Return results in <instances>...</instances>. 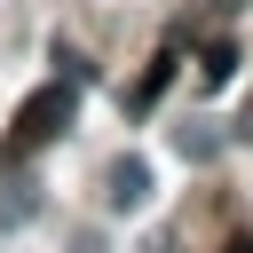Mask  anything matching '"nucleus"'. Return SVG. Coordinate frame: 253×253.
Wrapping results in <instances>:
<instances>
[{"label":"nucleus","instance_id":"obj_7","mask_svg":"<svg viewBox=\"0 0 253 253\" xmlns=\"http://www.w3.org/2000/svg\"><path fill=\"white\" fill-rule=\"evenodd\" d=\"M63 253H111V245H103V229H79V237H71Z\"/></svg>","mask_w":253,"mask_h":253},{"label":"nucleus","instance_id":"obj_2","mask_svg":"<svg viewBox=\"0 0 253 253\" xmlns=\"http://www.w3.org/2000/svg\"><path fill=\"white\" fill-rule=\"evenodd\" d=\"M103 198H111V213H142L150 206V158H111Z\"/></svg>","mask_w":253,"mask_h":253},{"label":"nucleus","instance_id":"obj_6","mask_svg":"<svg viewBox=\"0 0 253 253\" xmlns=\"http://www.w3.org/2000/svg\"><path fill=\"white\" fill-rule=\"evenodd\" d=\"M198 71H206V87H221V79H229V71H237V47H229V40H213V47H206V63H198Z\"/></svg>","mask_w":253,"mask_h":253},{"label":"nucleus","instance_id":"obj_5","mask_svg":"<svg viewBox=\"0 0 253 253\" xmlns=\"http://www.w3.org/2000/svg\"><path fill=\"white\" fill-rule=\"evenodd\" d=\"M166 79H174V55H158V63L142 71V87H134V111H150V103L166 95Z\"/></svg>","mask_w":253,"mask_h":253},{"label":"nucleus","instance_id":"obj_1","mask_svg":"<svg viewBox=\"0 0 253 253\" xmlns=\"http://www.w3.org/2000/svg\"><path fill=\"white\" fill-rule=\"evenodd\" d=\"M71 111H79V87H71V79H47V87H32V95L16 103L8 158H24V150H40V142H55V134L71 126Z\"/></svg>","mask_w":253,"mask_h":253},{"label":"nucleus","instance_id":"obj_3","mask_svg":"<svg viewBox=\"0 0 253 253\" xmlns=\"http://www.w3.org/2000/svg\"><path fill=\"white\" fill-rule=\"evenodd\" d=\"M32 213H40V182H32V174H16V182H8V198H0V229H24Z\"/></svg>","mask_w":253,"mask_h":253},{"label":"nucleus","instance_id":"obj_8","mask_svg":"<svg viewBox=\"0 0 253 253\" xmlns=\"http://www.w3.org/2000/svg\"><path fill=\"white\" fill-rule=\"evenodd\" d=\"M221 253H253V237H229V245H221Z\"/></svg>","mask_w":253,"mask_h":253},{"label":"nucleus","instance_id":"obj_4","mask_svg":"<svg viewBox=\"0 0 253 253\" xmlns=\"http://www.w3.org/2000/svg\"><path fill=\"white\" fill-rule=\"evenodd\" d=\"M174 150H182V158H198V166H206V158H213V150H221V134H213V126H206V119H190V126H174Z\"/></svg>","mask_w":253,"mask_h":253}]
</instances>
